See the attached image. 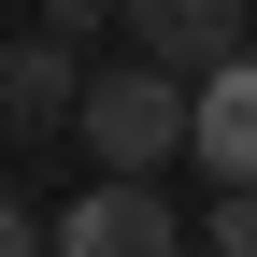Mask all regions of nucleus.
Masks as SVG:
<instances>
[{"instance_id":"obj_5","label":"nucleus","mask_w":257,"mask_h":257,"mask_svg":"<svg viewBox=\"0 0 257 257\" xmlns=\"http://www.w3.org/2000/svg\"><path fill=\"white\" fill-rule=\"evenodd\" d=\"M72 100H86V57L57 43V29L0 57V128H72Z\"/></svg>"},{"instance_id":"obj_8","label":"nucleus","mask_w":257,"mask_h":257,"mask_svg":"<svg viewBox=\"0 0 257 257\" xmlns=\"http://www.w3.org/2000/svg\"><path fill=\"white\" fill-rule=\"evenodd\" d=\"M43 29H57V43H86V29H114V0H43Z\"/></svg>"},{"instance_id":"obj_3","label":"nucleus","mask_w":257,"mask_h":257,"mask_svg":"<svg viewBox=\"0 0 257 257\" xmlns=\"http://www.w3.org/2000/svg\"><path fill=\"white\" fill-rule=\"evenodd\" d=\"M114 29H128V57H157V72L200 86L214 57L257 43V0H114Z\"/></svg>"},{"instance_id":"obj_2","label":"nucleus","mask_w":257,"mask_h":257,"mask_svg":"<svg viewBox=\"0 0 257 257\" xmlns=\"http://www.w3.org/2000/svg\"><path fill=\"white\" fill-rule=\"evenodd\" d=\"M57 257H186V214L157 172H100L86 200H57Z\"/></svg>"},{"instance_id":"obj_4","label":"nucleus","mask_w":257,"mask_h":257,"mask_svg":"<svg viewBox=\"0 0 257 257\" xmlns=\"http://www.w3.org/2000/svg\"><path fill=\"white\" fill-rule=\"evenodd\" d=\"M186 157H200L214 186H257V43L186 86Z\"/></svg>"},{"instance_id":"obj_7","label":"nucleus","mask_w":257,"mask_h":257,"mask_svg":"<svg viewBox=\"0 0 257 257\" xmlns=\"http://www.w3.org/2000/svg\"><path fill=\"white\" fill-rule=\"evenodd\" d=\"M0 257H57V229H43V200H15V186H0Z\"/></svg>"},{"instance_id":"obj_1","label":"nucleus","mask_w":257,"mask_h":257,"mask_svg":"<svg viewBox=\"0 0 257 257\" xmlns=\"http://www.w3.org/2000/svg\"><path fill=\"white\" fill-rule=\"evenodd\" d=\"M72 128H86V157H100V172H172V157H186V72L114 57V72H86Z\"/></svg>"},{"instance_id":"obj_6","label":"nucleus","mask_w":257,"mask_h":257,"mask_svg":"<svg viewBox=\"0 0 257 257\" xmlns=\"http://www.w3.org/2000/svg\"><path fill=\"white\" fill-rule=\"evenodd\" d=\"M200 243H214V257H257V186H214V214H200Z\"/></svg>"}]
</instances>
